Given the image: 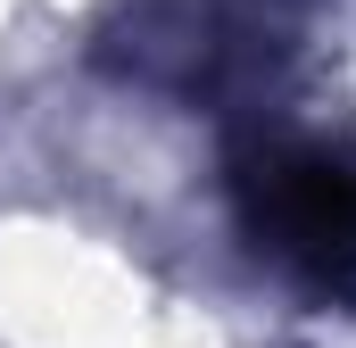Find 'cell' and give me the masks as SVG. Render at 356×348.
Returning <instances> with one entry per match:
<instances>
[{
  "instance_id": "6da1fadb",
  "label": "cell",
  "mask_w": 356,
  "mask_h": 348,
  "mask_svg": "<svg viewBox=\"0 0 356 348\" xmlns=\"http://www.w3.org/2000/svg\"><path fill=\"white\" fill-rule=\"evenodd\" d=\"M241 216L273 265L315 290L356 282V166L307 141H257L241 158Z\"/></svg>"
}]
</instances>
